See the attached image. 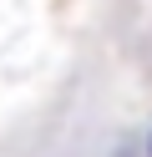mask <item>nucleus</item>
Wrapping results in <instances>:
<instances>
[{
    "label": "nucleus",
    "instance_id": "obj_1",
    "mask_svg": "<svg viewBox=\"0 0 152 157\" xmlns=\"http://www.w3.org/2000/svg\"><path fill=\"white\" fill-rule=\"evenodd\" d=\"M147 157H152V147H147Z\"/></svg>",
    "mask_w": 152,
    "mask_h": 157
}]
</instances>
